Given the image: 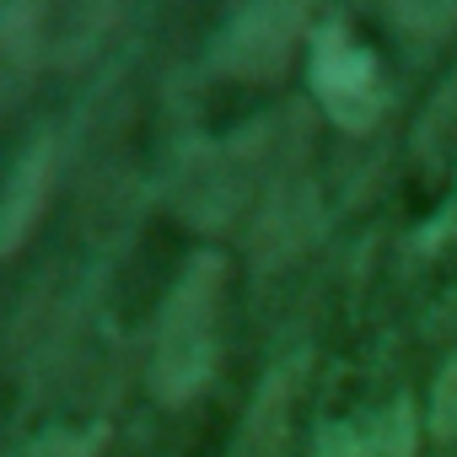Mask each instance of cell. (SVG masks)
Returning <instances> with one entry per match:
<instances>
[{"label":"cell","instance_id":"6da1fadb","mask_svg":"<svg viewBox=\"0 0 457 457\" xmlns=\"http://www.w3.org/2000/svg\"><path fill=\"white\" fill-rule=\"evenodd\" d=\"M220 318H226V259L220 253H194L162 312H156V339H151V398L162 409L194 403L220 366Z\"/></svg>","mask_w":457,"mask_h":457},{"label":"cell","instance_id":"7a4b0ae2","mask_svg":"<svg viewBox=\"0 0 457 457\" xmlns=\"http://www.w3.org/2000/svg\"><path fill=\"white\" fill-rule=\"evenodd\" d=\"M312 12L302 0H259V6H243L220 22L215 33V49H210V65L226 76V81H243V87H275L302 44H312Z\"/></svg>","mask_w":457,"mask_h":457},{"label":"cell","instance_id":"3957f363","mask_svg":"<svg viewBox=\"0 0 457 457\" xmlns=\"http://www.w3.org/2000/svg\"><path fill=\"white\" fill-rule=\"evenodd\" d=\"M312 92L323 103V113L345 129V135H371L387 113V87H382V65L366 44H355V33L345 22H323L312 33Z\"/></svg>","mask_w":457,"mask_h":457},{"label":"cell","instance_id":"277c9868","mask_svg":"<svg viewBox=\"0 0 457 457\" xmlns=\"http://www.w3.org/2000/svg\"><path fill=\"white\" fill-rule=\"evenodd\" d=\"M54 178H60V145L54 135H38L17 156L6 188H0V259H17L33 243V232L49 215V199H54Z\"/></svg>","mask_w":457,"mask_h":457},{"label":"cell","instance_id":"5b68a950","mask_svg":"<svg viewBox=\"0 0 457 457\" xmlns=\"http://www.w3.org/2000/svg\"><path fill=\"white\" fill-rule=\"evenodd\" d=\"M49 22H54V12L38 6V0H6L0 6V124L28 103L44 60L54 54Z\"/></svg>","mask_w":457,"mask_h":457},{"label":"cell","instance_id":"8992f818","mask_svg":"<svg viewBox=\"0 0 457 457\" xmlns=\"http://www.w3.org/2000/svg\"><path fill=\"white\" fill-rule=\"evenodd\" d=\"M307 457H420V420L409 398H387L318 430Z\"/></svg>","mask_w":457,"mask_h":457},{"label":"cell","instance_id":"52a82bcc","mask_svg":"<svg viewBox=\"0 0 457 457\" xmlns=\"http://www.w3.org/2000/svg\"><path fill=\"white\" fill-rule=\"evenodd\" d=\"M291 382L296 371H275L270 387L259 393L248 425H243V441H237V457H286V425H291Z\"/></svg>","mask_w":457,"mask_h":457},{"label":"cell","instance_id":"ba28073f","mask_svg":"<svg viewBox=\"0 0 457 457\" xmlns=\"http://www.w3.org/2000/svg\"><path fill=\"white\" fill-rule=\"evenodd\" d=\"M108 425H49L28 441H17L6 457H103Z\"/></svg>","mask_w":457,"mask_h":457},{"label":"cell","instance_id":"9c48e42d","mask_svg":"<svg viewBox=\"0 0 457 457\" xmlns=\"http://www.w3.org/2000/svg\"><path fill=\"white\" fill-rule=\"evenodd\" d=\"M430 430H436V441H457V355L441 366V377L430 387Z\"/></svg>","mask_w":457,"mask_h":457},{"label":"cell","instance_id":"30bf717a","mask_svg":"<svg viewBox=\"0 0 457 457\" xmlns=\"http://www.w3.org/2000/svg\"><path fill=\"white\" fill-rule=\"evenodd\" d=\"M393 22L420 28V33H441V28H457V6H393Z\"/></svg>","mask_w":457,"mask_h":457}]
</instances>
